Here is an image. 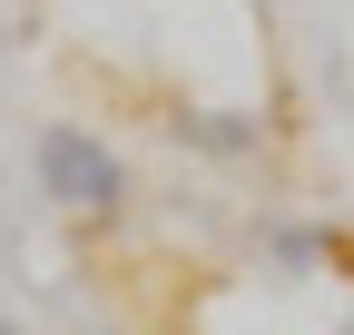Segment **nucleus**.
<instances>
[{
	"label": "nucleus",
	"mask_w": 354,
	"mask_h": 335,
	"mask_svg": "<svg viewBox=\"0 0 354 335\" xmlns=\"http://www.w3.org/2000/svg\"><path fill=\"white\" fill-rule=\"evenodd\" d=\"M0 335H20V325H10V316H0Z\"/></svg>",
	"instance_id": "7ed1b4c3"
},
{
	"label": "nucleus",
	"mask_w": 354,
	"mask_h": 335,
	"mask_svg": "<svg viewBox=\"0 0 354 335\" xmlns=\"http://www.w3.org/2000/svg\"><path fill=\"white\" fill-rule=\"evenodd\" d=\"M39 188H50L69 217H109L118 207V158L88 129H39Z\"/></svg>",
	"instance_id": "f257e3e1"
},
{
	"label": "nucleus",
	"mask_w": 354,
	"mask_h": 335,
	"mask_svg": "<svg viewBox=\"0 0 354 335\" xmlns=\"http://www.w3.org/2000/svg\"><path fill=\"white\" fill-rule=\"evenodd\" d=\"M187 138H197V148H246L256 129H246V118H227V109H197V118H187Z\"/></svg>",
	"instance_id": "f03ea898"
}]
</instances>
